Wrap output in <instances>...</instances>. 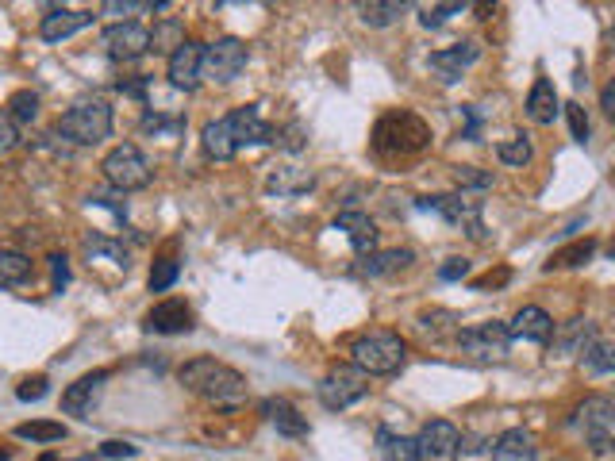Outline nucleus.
Instances as JSON below:
<instances>
[{
  "instance_id": "f257e3e1",
  "label": "nucleus",
  "mask_w": 615,
  "mask_h": 461,
  "mask_svg": "<svg viewBox=\"0 0 615 461\" xmlns=\"http://www.w3.org/2000/svg\"><path fill=\"white\" fill-rule=\"evenodd\" d=\"M181 385L200 396L204 404H212V408H239L246 400V377L239 369H231V365L216 362V358H193V362L181 365Z\"/></svg>"
},
{
  "instance_id": "f03ea898",
  "label": "nucleus",
  "mask_w": 615,
  "mask_h": 461,
  "mask_svg": "<svg viewBox=\"0 0 615 461\" xmlns=\"http://www.w3.org/2000/svg\"><path fill=\"white\" fill-rule=\"evenodd\" d=\"M408 362V342L396 331H369L350 342V365L362 369L366 377H393Z\"/></svg>"
},
{
  "instance_id": "7ed1b4c3",
  "label": "nucleus",
  "mask_w": 615,
  "mask_h": 461,
  "mask_svg": "<svg viewBox=\"0 0 615 461\" xmlns=\"http://www.w3.org/2000/svg\"><path fill=\"white\" fill-rule=\"evenodd\" d=\"M58 135L70 139L74 146H97L112 135V108L104 100H77L62 112Z\"/></svg>"
},
{
  "instance_id": "20e7f679",
  "label": "nucleus",
  "mask_w": 615,
  "mask_h": 461,
  "mask_svg": "<svg viewBox=\"0 0 615 461\" xmlns=\"http://www.w3.org/2000/svg\"><path fill=\"white\" fill-rule=\"evenodd\" d=\"M423 146H431V127L412 112H389L373 127L377 154H419Z\"/></svg>"
},
{
  "instance_id": "39448f33",
  "label": "nucleus",
  "mask_w": 615,
  "mask_h": 461,
  "mask_svg": "<svg viewBox=\"0 0 615 461\" xmlns=\"http://www.w3.org/2000/svg\"><path fill=\"white\" fill-rule=\"evenodd\" d=\"M100 173H104V181H108L116 193H139V189H147L150 177H154L150 158L135 143L112 146V150L104 154V162H100Z\"/></svg>"
},
{
  "instance_id": "423d86ee",
  "label": "nucleus",
  "mask_w": 615,
  "mask_h": 461,
  "mask_svg": "<svg viewBox=\"0 0 615 461\" xmlns=\"http://www.w3.org/2000/svg\"><path fill=\"white\" fill-rule=\"evenodd\" d=\"M458 350L466 354L469 362H504L508 350H512V335H508V323L489 319V323H473L458 331Z\"/></svg>"
},
{
  "instance_id": "0eeeda50",
  "label": "nucleus",
  "mask_w": 615,
  "mask_h": 461,
  "mask_svg": "<svg viewBox=\"0 0 615 461\" xmlns=\"http://www.w3.org/2000/svg\"><path fill=\"white\" fill-rule=\"evenodd\" d=\"M416 208L443 216L450 227H462L469 239H477V243H485V239H489V231H485V223H481V200H469V196H462V193L419 196Z\"/></svg>"
},
{
  "instance_id": "6e6552de",
  "label": "nucleus",
  "mask_w": 615,
  "mask_h": 461,
  "mask_svg": "<svg viewBox=\"0 0 615 461\" xmlns=\"http://www.w3.org/2000/svg\"><path fill=\"white\" fill-rule=\"evenodd\" d=\"M316 396H320V404L327 412H346L350 404H358V400L369 396V377L362 369H354V365H335V369H327V377L316 385Z\"/></svg>"
},
{
  "instance_id": "1a4fd4ad",
  "label": "nucleus",
  "mask_w": 615,
  "mask_h": 461,
  "mask_svg": "<svg viewBox=\"0 0 615 461\" xmlns=\"http://www.w3.org/2000/svg\"><path fill=\"white\" fill-rule=\"evenodd\" d=\"M577 423L585 431V442L592 446V454H608L612 450V438H615V400L596 392L589 396L581 408H577Z\"/></svg>"
},
{
  "instance_id": "9d476101",
  "label": "nucleus",
  "mask_w": 615,
  "mask_h": 461,
  "mask_svg": "<svg viewBox=\"0 0 615 461\" xmlns=\"http://www.w3.org/2000/svg\"><path fill=\"white\" fill-rule=\"evenodd\" d=\"M246 62H250V50H246L243 39L223 35V39H216V43L204 47V73H200V77H208V81H216V85H231V81L246 70Z\"/></svg>"
},
{
  "instance_id": "9b49d317",
  "label": "nucleus",
  "mask_w": 615,
  "mask_h": 461,
  "mask_svg": "<svg viewBox=\"0 0 615 461\" xmlns=\"http://www.w3.org/2000/svg\"><path fill=\"white\" fill-rule=\"evenodd\" d=\"M462 431L450 419H431L423 423L416 435V458L419 461H454L462 450Z\"/></svg>"
},
{
  "instance_id": "f8f14e48",
  "label": "nucleus",
  "mask_w": 615,
  "mask_h": 461,
  "mask_svg": "<svg viewBox=\"0 0 615 461\" xmlns=\"http://www.w3.org/2000/svg\"><path fill=\"white\" fill-rule=\"evenodd\" d=\"M104 50L116 62H135V58L150 54V31L143 24H135V20L104 27Z\"/></svg>"
},
{
  "instance_id": "ddd939ff",
  "label": "nucleus",
  "mask_w": 615,
  "mask_h": 461,
  "mask_svg": "<svg viewBox=\"0 0 615 461\" xmlns=\"http://www.w3.org/2000/svg\"><path fill=\"white\" fill-rule=\"evenodd\" d=\"M477 58H481V43H477V39H466V43L435 50V54L427 58V70L435 73L443 85H454V81H462V73H466Z\"/></svg>"
},
{
  "instance_id": "4468645a",
  "label": "nucleus",
  "mask_w": 615,
  "mask_h": 461,
  "mask_svg": "<svg viewBox=\"0 0 615 461\" xmlns=\"http://www.w3.org/2000/svg\"><path fill=\"white\" fill-rule=\"evenodd\" d=\"M200 73H204V43H197V39H185V43L170 54L166 77H170L173 89L193 93V89L200 85Z\"/></svg>"
},
{
  "instance_id": "2eb2a0df",
  "label": "nucleus",
  "mask_w": 615,
  "mask_h": 461,
  "mask_svg": "<svg viewBox=\"0 0 615 461\" xmlns=\"http://www.w3.org/2000/svg\"><path fill=\"white\" fill-rule=\"evenodd\" d=\"M231 135H235V146L243 150V146H270L273 143V123H266L262 116V104H243V108H235L231 116Z\"/></svg>"
},
{
  "instance_id": "dca6fc26",
  "label": "nucleus",
  "mask_w": 615,
  "mask_h": 461,
  "mask_svg": "<svg viewBox=\"0 0 615 461\" xmlns=\"http://www.w3.org/2000/svg\"><path fill=\"white\" fill-rule=\"evenodd\" d=\"M143 327L150 335H189L197 323H193V308L185 300H162L147 312Z\"/></svg>"
},
{
  "instance_id": "f3484780",
  "label": "nucleus",
  "mask_w": 615,
  "mask_h": 461,
  "mask_svg": "<svg viewBox=\"0 0 615 461\" xmlns=\"http://www.w3.org/2000/svg\"><path fill=\"white\" fill-rule=\"evenodd\" d=\"M592 339H596V323H592V319H585V316L566 319V323L550 335V354H554V358H581Z\"/></svg>"
},
{
  "instance_id": "a211bd4d",
  "label": "nucleus",
  "mask_w": 615,
  "mask_h": 461,
  "mask_svg": "<svg viewBox=\"0 0 615 461\" xmlns=\"http://www.w3.org/2000/svg\"><path fill=\"white\" fill-rule=\"evenodd\" d=\"M416 262V254L408 250V246H393V250H373L366 254L362 262H358V273L369 277V281H377V277H393V273H404V269H412Z\"/></svg>"
},
{
  "instance_id": "6ab92c4d",
  "label": "nucleus",
  "mask_w": 615,
  "mask_h": 461,
  "mask_svg": "<svg viewBox=\"0 0 615 461\" xmlns=\"http://www.w3.org/2000/svg\"><path fill=\"white\" fill-rule=\"evenodd\" d=\"M508 335H512V339H527V342H550V335H554V319H550L546 308L527 304V308H519L516 319L508 323Z\"/></svg>"
},
{
  "instance_id": "aec40b11",
  "label": "nucleus",
  "mask_w": 615,
  "mask_h": 461,
  "mask_svg": "<svg viewBox=\"0 0 615 461\" xmlns=\"http://www.w3.org/2000/svg\"><path fill=\"white\" fill-rule=\"evenodd\" d=\"M93 20H97L93 12H70V8H50L47 16H43V24H39V35H43L47 43H62V39L77 35L81 27H89Z\"/></svg>"
},
{
  "instance_id": "412c9836",
  "label": "nucleus",
  "mask_w": 615,
  "mask_h": 461,
  "mask_svg": "<svg viewBox=\"0 0 615 461\" xmlns=\"http://www.w3.org/2000/svg\"><path fill=\"white\" fill-rule=\"evenodd\" d=\"M104 381H108V369H97V373L77 377L74 385L62 392V412L85 415L89 412V404H93V400L100 396V389H104Z\"/></svg>"
},
{
  "instance_id": "4be33fe9",
  "label": "nucleus",
  "mask_w": 615,
  "mask_h": 461,
  "mask_svg": "<svg viewBox=\"0 0 615 461\" xmlns=\"http://www.w3.org/2000/svg\"><path fill=\"white\" fill-rule=\"evenodd\" d=\"M335 227L346 231V239H350V246H354L358 258H366V254L377 250V223H373L366 212H343V216L335 219Z\"/></svg>"
},
{
  "instance_id": "5701e85b",
  "label": "nucleus",
  "mask_w": 615,
  "mask_h": 461,
  "mask_svg": "<svg viewBox=\"0 0 615 461\" xmlns=\"http://www.w3.org/2000/svg\"><path fill=\"white\" fill-rule=\"evenodd\" d=\"M492 461H535V435L523 427H508L492 442Z\"/></svg>"
},
{
  "instance_id": "b1692460",
  "label": "nucleus",
  "mask_w": 615,
  "mask_h": 461,
  "mask_svg": "<svg viewBox=\"0 0 615 461\" xmlns=\"http://www.w3.org/2000/svg\"><path fill=\"white\" fill-rule=\"evenodd\" d=\"M562 112V100H558V89L550 77H535L531 93H527V116L535 123H554Z\"/></svg>"
},
{
  "instance_id": "393cba45",
  "label": "nucleus",
  "mask_w": 615,
  "mask_h": 461,
  "mask_svg": "<svg viewBox=\"0 0 615 461\" xmlns=\"http://www.w3.org/2000/svg\"><path fill=\"white\" fill-rule=\"evenodd\" d=\"M262 415H266L285 438H308V431H312L308 419L296 412L289 400H281V396H277V400H266V404H262Z\"/></svg>"
},
{
  "instance_id": "a878e982",
  "label": "nucleus",
  "mask_w": 615,
  "mask_h": 461,
  "mask_svg": "<svg viewBox=\"0 0 615 461\" xmlns=\"http://www.w3.org/2000/svg\"><path fill=\"white\" fill-rule=\"evenodd\" d=\"M416 327H419L423 339L446 342V339H458V331H462V316L450 312V308H431V312H419Z\"/></svg>"
},
{
  "instance_id": "bb28decb",
  "label": "nucleus",
  "mask_w": 615,
  "mask_h": 461,
  "mask_svg": "<svg viewBox=\"0 0 615 461\" xmlns=\"http://www.w3.org/2000/svg\"><path fill=\"white\" fill-rule=\"evenodd\" d=\"M316 185V173L300 170V166H277V170L266 177V193L273 196H300Z\"/></svg>"
},
{
  "instance_id": "cd10ccee",
  "label": "nucleus",
  "mask_w": 615,
  "mask_h": 461,
  "mask_svg": "<svg viewBox=\"0 0 615 461\" xmlns=\"http://www.w3.org/2000/svg\"><path fill=\"white\" fill-rule=\"evenodd\" d=\"M204 150H208V158H216V162H231V158L239 154L227 116H223V120H212L204 127Z\"/></svg>"
},
{
  "instance_id": "c85d7f7f",
  "label": "nucleus",
  "mask_w": 615,
  "mask_h": 461,
  "mask_svg": "<svg viewBox=\"0 0 615 461\" xmlns=\"http://www.w3.org/2000/svg\"><path fill=\"white\" fill-rule=\"evenodd\" d=\"M31 281V258L24 250H0V289H16Z\"/></svg>"
},
{
  "instance_id": "c756f323",
  "label": "nucleus",
  "mask_w": 615,
  "mask_h": 461,
  "mask_svg": "<svg viewBox=\"0 0 615 461\" xmlns=\"http://www.w3.org/2000/svg\"><path fill=\"white\" fill-rule=\"evenodd\" d=\"M404 12H408V4H404V0H369V4H362V24L393 27V24L404 20Z\"/></svg>"
},
{
  "instance_id": "7c9ffc66",
  "label": "nucleus",
  "mask_w": 615,
  "mask_h": 461,
  "mask_svg": "<svg viewBox=\"0 0 615 461\" xmlns=\"http://www.w3.org/2000/svg\"><path fill=\"white\" fill-rule=\"evenodd\" d=\"M377 450L385 461H419L416 458V438L396 435L389 427H377Z\"/></svg>"
},
{
  "instance_id": "2f4dec72",
  "label": "nucleus",
  "mask_w": 615,
  "mask_h": 461,
  "mask_svg": "<svg viewBox=\"0 0 615 461\" xmlns=\"http://www.w3.org/2000/svg\"><path fill=\"white\" fill-rule=\"evenodd\" d=\"M592 254H596V239H577V243L562 246V250H554L550 258H546V273L550 269H573V266H585Z\"/></svg>"
},
{
  "instance_id": "473e14b6",
  "label": "nucleus",
  "mask_w": 615,
  "mask_h": 461,
  "mask_svg": "<svg viewBox=\"0 0 615 461\" xmlns=\"http://www.w3.org/2000/svg\"><path fill=\"white\" fill-rule=\"evenodd\" d=\"M581 365H585V373H592V377H608L615 369V350L608 339H596L585 346V354H581Z\"/></svg>"
},
{
  "instance_id": "72a5a7b5",
  "label": "nucleus",
  "mask_w": 615,
  "mask_h": 461,
  "mask_svg": "<svg viewBox=\"0 0 615 461\" xmlns=\"http://www.w3.org/2000/svg\"><path fill=\"white\" fill-rule=\"evenodd\" d=\"M185 43V24L177 16H166L162 24L150 31V50L154 54H173V50Z\"/></svg>"
},
{
  "instance_id": "f704fd0d",
  "label": "nucleus",
  "mask_w": 615,
  "mask_h": 461,
  "mask_svg": "<svg viewBox=\"0 0 615 461\" xmlns=\"http://www.w3.org/2000/svg\"><path fill=\"white\" fill-rule=\"evenodd\" d=\"M66 435H70V431H66V423H58V419H31V423H20V427H16V438H27V442H62Z\"/></svg>"
},
{
  "instance_id": "c9c22d12",
  "label": "nucleus",
  "mask_w": 615,
  "mask_h": 461,
  "mask_svg": "<svg viewBox=\"0 0 615 461\" xmlns=\"http://www.w3.org/2000/svg\"><path fill=\"white\" fill-rule=\"evenodd\" d=\"M496 158H500L504 166H516V170H523V166L535 158V146H531V139H527V135H516V139H504V143H496Z\"/></svg>"
},
{
  "instance_id": "e433bc0d",
  "label": "nucleus",
  "mask_w": 615,
  "mask_h": 461,
  "mask_svg": "<svg viewBox=\"0 0 615 461\" xmlns=\"http://www.w3.org/2000/svg\"><path fill=\"white\" fill-rule=\"evenodd\" d=\"M85 250H89V258H93V262H97V258H112V262H116L123 273L131 269V254H127L120 243L104 239V235H89V239H85Z\"/></svg>"
},
{
  "instance_id": "4c0bfd02",
  "label": "nucleus",
  "mask_w": 615,
  "mask_h": 461,
  "mask_svg": "<svg viewBox=\"0 0 615 461\" xmlns=\"http://www.w3.org/2000/svg\"><path fill=\"white\" fill-rule=\"evenodd\" d=\"M454 185L466 193H489L492 185H496V177L489 170H477V166H454Z\"/></svg>"
},
{
  "instance_id": "58836bf2",
  "label": "nucleus",
  "mask_w": 615,
  "mask_h": 461,
  "mask_svg": "<svg viewBox=\"0 0 615 461\" xmlns=\"http://www.w3.org/2000/svg\"><path fill=\"white\" fill-rule=\"evenodd\" d=\"M35 116H39V97H35L31 89L12 93V100H8V120L12 123H31Z\"/></svg>"
},
{
  "instance_id": "ea45409f",
  "label": "nucleus",
  "mask_w": 615,
  "mask_h": 461,
  "mask_svg": "<svg viewBox=\"0 0 615 461\" xmlns=\"http://www.w3.org/2000/svg\"><path fill=\"white\" fill-rule=\"evenodd\" d=\"M273 143L285 146L289 154H296V150H304L308 146V127L300 120H289L285 127H273Z\"/></svg>"
},
{
  "instance_id": "a19ab883",
  "label": "nucleus",
  "mask_w": 615,
  "mask_h": 461,
  "mask_svg": "<svg viewBox=\"0 0 615 461\" xmlns=\"http://www.w3.org/2000/svg\"><path fill=\"white\" fill-rule=\"evenodd\" d=\"M177 277H181V266H177V262H173V258H158V262H154V266H150V292H166L173 285V281H177Z\"/></svg>"
},
{
  "instance_id": "79ce46f5",
  "label": "nucleus",
  "mask_w": 615,
  "mask_h": 461,
  "mask_svg": "<svg viewBox=\"0 0 615 461\" xmlns=\"http://www.w3.org/2000/svg\"><path fill=\"white\" fill-rule=\"evenodd\" d=\"M166 0H108L104 12L108 16H123V12H166Z\"/></svg>"
},
{
  "instance_id": "37998d69",
  "label": "nucleus",
  "mask_w": 615,
  "mask_h": 461,
  "mask_svg": "<svg viewBox=\"0 0 615 461\" xmlns=\"http://www.w3.org/2000/svg\"><path fill=\"white\" fill-rule=\"evenodd\" d=\"M562 112H566V120H569V131H573V139L577 143H589V116H585V108L577 104V100H569V104H562Z\"/></svg>"
},
{
  "instance_id": "c03bdc74",
  "label": "nucleus",
  "mask_w": 615,
  "mask_h": 461,
  "mask_svg": "<svg viewBox=\"0 0 615 461\" xmlns=\"http://www.w3.org/2000/svg\"><path fill=\"white\" fill-rule=\"evenodd\" d=\"M462 12H466V4H435V8H423V12H419V24L443 27L450 16H462Z\"/></svg>"
},
{
  "instance_id": "a18cd8bd",
  "label": "nucleus",
  "mask_w": 615,
  "mask_h": 461,
  "mask_svg": "<svg viewBox=\"0 0 615 461\" xmlns=\"http://www.w3.org/2000/svg\"><path fill=\"white\" fill-rule=\"evenodd\" d=\"M47 392H50V381H47V377H27V381H20L16 396H20L24 404H35V400H43Z\"/></svg>"
},
{
  "instance_id": "49530a36",
  "label": "nucleus",
  "mask_w": 615,
  "mask_h": 461,
  "mask_svg": "<svg viewBox=\"0 0 615 461\" xmlns=\"http://www.w3.org/2000/svg\"><path fill=\"white\" fill-rule=\"evenodd\" d=\"M508 281H512V269L500 266V269H489L485 277H473L469 285H473L477 292H485V289H500V285H508Z\"/></svg>"
},
{
  "instance_id": "de8ad7c7",
  "label": "nucleus",
  "mask_w": 615,
  "mask_h": 461,
  "mask_svg": "<svg viewBox=\"0 0 615 461\" xmlns=\"http://www.w3.org/2000/svg\"><path fill=\"white\" fill-rule=\"evenodd\" d=\"M181 127H185V120H177V116L173 120H166V116H147L143 120V131H154V135H177Z\"/></svg>"
},
{
  "instance_id": "09e8293b",
  "label": "nucleus",
  "mask_w": 615,
  "mask_h": 461,
  "mask_svg": "<svg viewBox=\"0 0 615 461\" xmlns=\"http://www.w3.org/2000/svg\"><path fill=\"white\" fill-rule=\"evenodd\" d=\"M462 120H466L462 139H466V143H477V131H481V112H477V104H462Z\"/></svg>"
},
{
  "instance_id": "8fccbe9b",
  "label": "nucleus",
  "mask_w": 615,
  "mask_h": 461,
  "mask_svg": "<svg viewBox=\"0 0 615 461\" xmlns=\"http://www.w3.org/2000/svg\"><path fill=\"white\" fill-rule=\"evenodd\" d=\"M97 208H112L116 219H127V204H123V193H93L89 196Z\"/></svg>"
},
{
  "instance_id": "3c124183",
  "label": "nucleus",
  "mask_w": 615,
  "mask_h": 461,
  "mask_svg": "<svg viewBox=\"0 0 615 461\" xmlns=\"http://www.w3.org/2000/svg\"><path fill=\"white\" fill-rule=\"evenodd\" d=\"M50 273H54V292H62L70 285V262L62 254H50Z\"/></svg>"
},
{
  "instance_id": "603ef678",
  "label": "nucleus",
  "mask_w": 615,
  "mask_h": 461,
  "mask_svg": "<svg viewBox=\"0 0 615 461\" xmlns=\"http://www.w3.org/2000/svg\"><path fill=\"white\" fill-rule=\"evenodd\" d=\"M466 273H469L466 258H446L443 266H439V281H462Z\"/></svg>"
},
{
  "instance_id": "864d4df0",
  "label": "nucleus",
  "mask_w": 615,
  "mask_h": 461,
  "mask_svg": "<svg viewBox=\"0 0 615 461\" xmlns=\"http://www.w3.org/2000/svg\"><path fill=\"white\" fill-rule=\"evenodd\" d=\"M139 450L131 446V442H120V438H108L104 446H100V458H135Z\"/></svg>"
},
{
  "instance_id": "5fc2aeb1",
  "label": "nucleus",
  "mask_w": 615,
  "mask_h": 461,
  "mask_svg": "<svg viewBox=\"0 0 615 461\" xmlns=\"http://www.w3.org/2000/svg\"><path fill=\"white\" fill-rule=\"evenodd\" d=\"M20 143V135H16V123L8 120V112H0V154H8L12 146Z\"/></svg>"
},
{
  "instance_id": "6e6d98bb",
  "label": "nucleus",
  "mask_w": 615,
  "mask_h": 461,
  "mask_svg": "<svg viewBox=\"0 0 615 461\" xmlns=\"http://www.w3.org/2000/svg\"><path fill=\"white\" fill-rule=\"evenodd\" d=\"M120 93H123V97L143 100V97H147V77H135V81H120Z\"/></svg>"
},
{
  "instance_id": "4d7b16f0",
  "label": "nucleus",
  "mask_w": 615,
  "mask_h": 461,
  "mask_svg": "<svg viewBox=\"0 0 615 461\" xmlns=\"http://www.w3.org/2000/svg\"><path fill=\"white\" fill-rule=\"evenodd\" d=\"M600 108H604L608 116H615V85H604V93H600Z\"/></svg>"
},
{
  "instance_id": "13d9d810",
  "label": "nucleus",
  "mask_w": 615,
  "mask_h": 461,
  "mask_svg": "<svg viewBox=\"0 0 615 461\" xmlns=\"http://www.w3.org/2000/svg\"><path fill=\"white\" fill-rule=\"evenodd\" d=\"M70 461H100V458H93V454H81V458H70Z\"/></svg>"
},
{
  "instance_id": "bf43d9fd",
  "label": "nucleus",
  "mask_w": 615,
  "mask_h": 461,
  "mask_svg": "<svg viewBox=\"0 0 615 461\" xmlns=\"http://www.w3.org/2000/svg\"><path fill=\"white\" fill-rule=\"evenodd\" d=\"M39 461H58V454H43Z\"/></svg>"
},
{
  "instance_id": "052dcab7",
  "label": "nucleus",
  "mask_w": 615,
  "mask_h": 461,
  "mask_svg": "<svg viewBox=\"0 0 615 461\" xmlns=\"http://www.w3.org/2000/svg\"><path fill=\"white\" fill-rule=\"evenodd\" d=\"M0 461H12V454H8V450H0Z\"/></svg>"
}]
</instances>
